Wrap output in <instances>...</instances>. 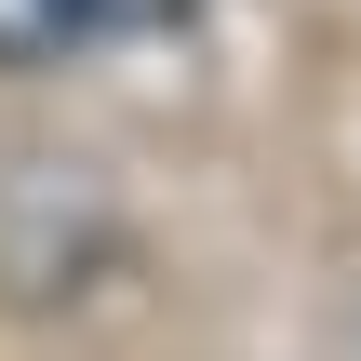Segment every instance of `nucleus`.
Segmentation results:
<instances>
[{
	"label": "nucleus",
	"mask_w": 361,
	"mask_h": 361,
	"mask_svg": "<svg viewBox=\"0 0 361 361\" xmlns=\"http://www.w3.org/2000/svg\"><path fill=\"white\" fill-rule=\"evenodd\" d=\"M94 268H121L107 188L67 174V161H13V174H0V308H54V295H80Z\"/></svg>",
	"instance_id": "obj_1"
},
{
	"label": "nucleus",
	"mask_w": 361,
	"mask_h": 361,
	"mask_svg": "<svg viewBox=\"0 0 361 361\" xmlns=\"http://www.w3.org/2000/svg\"><path fill=\"white\" fill-rule=\"evenodd\" d=\"M134 0H0V67H54V54H80L94 27H121Z\"/></svg>",
	"instance_id": "obj_2"
}]
</instances>
